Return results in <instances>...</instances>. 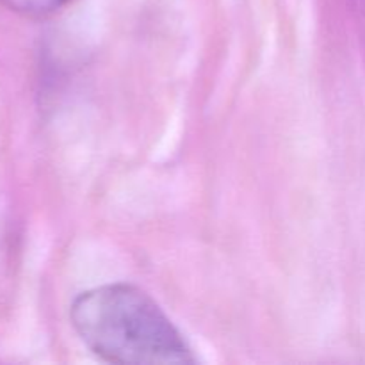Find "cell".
<instances>
[{
    "label": "cell",
    "instance_id": "obj_2",
    "mask_svg": "<svg viewBox=\"0 0 365 365\" xmlns=\"http://www.w3.org/2000/svg\"><path fill=\"white\" fill-rule=\"evenodd\" d=\"M6 7L24 16L41 18L66 7L71 0H0Z\"/></svg>",
    "mask_w": 365,
    "mask_h": 365
},
{
    "label": "cell",
    "instance_id": "obj_1",
    "mask_svg": "<svg viewBox=\"0 0 365 365\" xmlns=\"http://www.w3.org/2000/svg\"><path fill=\"white\" fill-rule=\"evenodd\" d=\"M70 323L95 356L116 365H192L196 356L155 299L130 284H106L71 302Z\"/></svg>",
    "mask_w": 365,
    "mask_h": 365
}]
</instances>
